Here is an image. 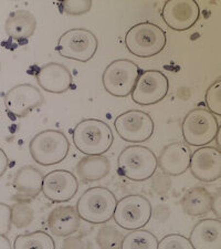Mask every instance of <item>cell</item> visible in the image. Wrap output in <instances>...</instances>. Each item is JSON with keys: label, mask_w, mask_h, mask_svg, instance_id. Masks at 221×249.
I'll use <instances>...</instances> for the list:
<instances>
[{"label": "cell", "mask_w": 221, "mask_h": 249, "mask_svg": "<svg viewBox=\"0 0 221 249\" xmlns=\"http://www.w3.org/2000/svg\"><path fill=\"white\" fill-rule=\"evenodd\" d=\"M75 147L85 155H103L114 141L111 126L102 120L85 119L76 124L72 134Z\"/></svg>", "instance_id": "6da1fadb"}, {"label": "cell", "mask_w": 221, "mask_h": 249, "mask_svg": "<svg viewBox=\"0 0 221 249\" xmlns=\"http://www.w3.org/2000/svg\"><path fill=\"white\" fill-rule=\"evenodd\" d=\"M118 199L106 187L95 186L86 190L76 203V211L84 222L101 225L113 218Z\"/></svg>", "instance_id": "7a4b0ae2"}, {"label": "cell", "mask_w": 221, "mask_h": 249, "mask_svg": "<svg viewBox=\"0 0 221 249\" xmlns=\"http://www.w3.org/2000/svg\"><path fill=\"white\" fill-rule=\"evenodd\" d=\"M158 158L151 148L143 145H130L118 158L119 172L133 182H144L155 175Z\"/></svg>", "instance_id": "3957f363"}, {"label": "cell", "mask_w": 221, "mask_h": 249, "mask_svg": "<svg viewBox=\"0 0 221 249\" xmlns=\"http://www.w3.org/2000/svg\"><path fill=\"white\" fill-rule=\"evenodd\" d=\"M70 150L69 140L58 130H44L35 134L29 143L32 160L39 165L51 166L61 163Z\"/></svg>", "instance_id": "277c9868"}, {"label": "cell", "mask_w": 221, "mask_h": 249, "mask_svg": "<svg viewBox=\"0 0 221 249\" xmlns=\"http://www.w3.org/2000/svg\"><path fill=\"white\" fill-rule=\"evenodd\" d=\"M167 37L159 26L152 22H140L126 32L125 45L132 54L138 58H152L166 47Z\"/></svg>", "instance_id": "5b68a950"}, {"label": "cell", "mask_w": 221, "mask_h": 249, "mask_svg": "<svg viewBox=\"0 0 221 249\" xmlns=\"http://www.w3.org/2000/svg\"><path fill=\"white\" fill-rule=\"evenodd\" d=\"M219 122L215 114L203 107L188 112L182 123L183 138L190 146H204L216 139Z\"/></svg>", "instance_id": "8992f818"}, {"label": "cell", "mask_w": 221, "mask_h": 249, "mask_svg": "<svg viewBox=\"0 0 221 249\" xmlns=\"http://www.w3.org/2000/svg\"><path fill=\"white\" fill-rule=\"evenodd\" d=\"M139 74V67L132 60H114L104 70L102 83L107 93L116 98H126L132 94Z\"/></svg>", "instance_id": "52a82bcc"}, {"label": "cell", "mask_w": 221, "mask_h": 249, "mask_svg": "<svg viewBox=\"0 0 221 249\" xmlns=\"http://www.w3.org/2000/svg\"><path fill=\"white\" fill-rule=\"evenodd\" d=\"M98 48L99 40L93 32L84 28H74L60 37L57 51L63 58L85 63L93 59Z\"/></svg>", "instance_id": "ba28073f"}, {"label": "cell", "mask_w": 221, "mask_h": 249, "mask_svg": "<svg viewBox=\"0 0 221 249\" xmlns=\"http://www.w3.org/2000/svg\"><path fill=\"white\" fill-rule=\"evenodd\" d=\"M152 204L143 195H127L118 202L114 222L126 231H137L145 227L152 217Z\"/></svg>", "instance_id": "9c48e42d"}, {"label": "cell", "mask_w": 221, "mask_h": 249, "mask_svg": "<svg viewBox=\"0 0 221 249\" xmlns=\"http://www.w3.org/2000/svg\"><path fill=\"white\" fill-rule=\"evenodd\" d=\"M116 133L128 143H143L150 140L155 131L152 116L140 110H130L115 119Z\"/></svg>", "instance_id": "30bf717a"}, {"label": "cell", "mask_w": 221, "mask_h": 249, "mask_svg": "<svg viewBox=\"0 0 221 249\" xmlns=\"http://www.w3.org/2000/svg\"><path fill=\"white\" fill-rule=\"evenodd\" d=\"M170 90V81L164 72L158 70H146L140 72L132 100L138 106H153L166 98Z\"/></svg>", "instance_id": "8fae6325"}, {"label": "cell", "mask_w": 221, "mask_h": 249, "mask_svg": "<svg viewBox=\"0 0 221 249\" xmlns=\"http://www.w3.org/2000/svg\"><path fill=\"white\" fill-rule=\"evenodd\" d=\"M8 112L17 118H25L37 107H41L44 96L37 87L29 83L17 84L3 96Z\"/></svg>", "instance_id": "7c38bea8"}, {"label": "cell", "mask_w": 221, "mask_h": 249, "mask_svg": "<svg viewBox=\"0 0 221 249\" xmlns=\"http://www.w3.org/2000/svg\"><path fill=\"white\" fill-rule=\"evenodd\" d=\"M200 16L199 5L195 0H168L162 10V17L172 30L186 31L196 25Z\"/></svg>", "instance_id": "4fadbf2b"}, {"label": "cell", "mask_w": 221, "mask_h": 249, "mask_svg": "<svg viewBox=\"0 0 221 249\" xmlns=\"http://www.w3.org/2000/svg\"><path fill=\"white\" fill-rule=\"evenodd\" d=\"M79 191V180L73 173L66 170L52 171L43 178L44 197L53 203L69 202Z\"/></svg>", "instance_id": "5bb4252c"}, {"label": "cell", "mask_w": 221, "mask_h": 249, "mask_svg": "<svg viewBox=\"0 0 221 249\" xmlns=\"http://www.w3.org/2000/svg\"><path fill=\"white\" fill-rule=\"evenodd\" d=\"M189 168L200 182H216L221 178V152L212 146L199 147L191 154Z\"/></svg>", "instance_id": "9a60e30c"}, {"label": "cell", "mask_w": 221, "mask_h": 249, "mask_svg": "<svg viewBox=\"0 0 221 249\" xmlns=\"http://www.w3.org/2000/svg\"><path fill=\"white\" fill-rule=\"evenodd\" d=\"M35 79L42 90L54 94H61L70 90L73 82L70 70L58 62L44 64L37 71Z\"/></svg>", "instance_id": "2e32d148"}, {"label": "cell", "mask_w": 221, "mask_h": 249, "mask_svg": "<svg viewBox=\"0 0 221 249\" xmlns=\"http://www.w3.org/2000/svg\"><path fill=\"white\" fill-rule=\"evenodd\" d=\"M191 151L187 144L174 142L165 146L158 156V166L164 174L178 176L189 170Z\"/></svg>", "instance_id": "e0dca14e"}, {"label": "cell", "mask_w": 221, "mask_h": 249, "mask_svg": "<svg viewBox=\"0 0 221 249\" xmlns=\"http://www.w3.org/2000/svg\"><path fill=\"white\" fill-rule=\"evenodd\" d=\"M43 174L37 167L26 165L20 167L16 173L13 185L16 190L15 199L28 202L35 198L42 192Z\"/></svg>", "instance_id": "ac0fdd59"}, {"label": "cell", "mask_w": 221, "mask_h": 249, "mask_svg": "<svg viewBox=\"0 0 221 249\" xmlns=\"http://www.w3.org/2000/svg\"><path fill=\"white\" fill-rule=\"evenodd\" d=\"M47 225L54 236L69 237L79 231L81 226V218L74 206L62 205L50 212Z\"/></svg>", "instance_id": "d6986e66"}, {"label": "cell", "mask_w": 221, "mask_h": 249, "mask_svg": "<svg viewBox=\"0 0 221 249\" xmlns=\"http://www.w3.org/2000/svg\"><path fill=\"white\" fill-rule=\"evenodd\" d=\"M189 240L194 249H221V220H199L190 231Z\"/></svg>", "instance_id": "ffe728a7"}, {"label": "cell", "mask_w": 221, "mask_h": 249, "mask_svg": "<svg viewBox=\"0 0 221 249\" xmlns=\"http://www.w3.org/2000/svg\"><path fill=\"white\" fill-rule=\"evenodd\" d=\"M75 171L81 182H98L108 175L111 163L103 155H86L79 160Z\"/></svg>", "instance_id": "44dd1931"}, {"label": "cell", "mask_w": 221, "mask_h": 249, "mask_svg": "<svg viewBox=\"0 0 221 249\" xmlns=\"http://www.w3.org/2000/svg\"><path fill=\"white\" fill-rule=\"evenodd\" d=\"M37 28V19L28 10L13 11L6 20L5 31L10 38L25 40L34 36Z\"/></svg>", "instance_id": "7402d4cb"}, {"label": "cell", "mask_w": 221, "mask_h": 249, "mask_svg": "<svg viewBox=\"0 0 221 249\" xmlns=\"http://www.w3.org/2000/svg\"><path fill=\"white\" fill-rule=\"evenodd\" d=\"M180 203L185 214L198 217L211 211L212 195L204 187L195 186L186 191Z\"/></svg>", "instance_id": "603a6c76"}, {"label": "cell", "mask_w": 221, "mask_h": 249, "mask_svg": "<svg viewBox=\"0 0 221 249\" xmlns=\"http://www.w3.org/2000/svg\"><path fill=\"white\" fill-rule=\"evenodd\" d=\"M14 249H55V243L48 232L35 231L16 237Z\"/></svg>", "instance_id": "cb8c5ba5"}, {"label": "cell", "mask_w": 221, "mask_h": 249, "mask_svg": "<svg viewBox=\"0 0 221 249\" xmlns=\"http://www.w3.org/2000/svg\"><path fill=\"white\" fill-rule=\"evenodd\" d=\"M158 239L146 230L132 231L124 236L120 249H157Z\"/></svg>", "instance_id": "d4e9b609"}, {"label": "cell", "mask_w": 221, "mask_h": 249, "mask_svg": "<svg viewBox=\"0 0 221 249\" xmlns=\"http://www.w3.org/2000/svg\"><path fill=\"white\" fill-rule=\"evenodd\" d=\"M124 236L113 225H104L96 234V243L101 249H120Z\"/></svg>", "instance_id": "484cf974"}, {"label": "cell", "mask_w": 221, "mask_h": 249, "mask_svg": "<svg viewBox=\"0 0 221 249\" xmlns=\"http://www.w3.org/2000/svg\"><path fill=\"white\" fill-rule=\"evenodd\" d=\"M34 219V211L27 202H19L11 207V223L19 230L29 226Z\"/></svg>", "instance_id": "4316f807"}, {"label": "cell", "mask_w": 221, "mask_h": 249, "mask_svg": "<svg viewBox=\"0 0 221 249\" xmlns=\"http://www.w3.org/2000/svg\"><path fill=\"white\" fill-rule=\"evenodd\" d=\"M204 100L208 110L212 114L221 116V80H217L208 88Z\"/></svg>", "instance_id": "83f0119b"}, {"label": "cell", "mask_w": 221, "mask_h": 249, "mask_svg": "<svg viewBox=\"0 0 221 249\" xmlns=\"http://www.w3.org/2000/svg\"><path fill=\"white\" fill-rule=\"evenodd\" d=\"M62 13L70 16H81L90 11L92 8L91 0H62L59 3Z\"/></svg>", "instance_id": "f1b7e54d"}, {"label": "cell", "mask_w": 221, "mask_h": 249, "mask_svg": "<svg viewBox=\"0 0 221 249\" xmlns=\"http://www.w3.org/2000/svg\"><path fill=\"white\" fill-rule=\"evenodd\" d=\"M157 249H194L189 238L179 234H170L158 242Z\"/></svg>", "instance_id": "f546056e"}, {"label": "cell", "mask_w": 221, "mask_h": 249, "mask_svg": "<svg viewBox=\"0 0 221 249\" xmlns=\"http://www.w3.org/2000/svg\"><path fill=\"white\" fill-rule=\"evenodd\" d=\"M11 226V207L5 203H0V235H7Z\"/></svg>", "instance_id": "4dcf8cb0"}, {"label": "cell", "mask_w": 221, "mask_h": 249, "mask_svg": "<svg viewBox=\"0 0 221 249\" xmlns=\"http://www.w3.org/2000/svg\"><path fill=\"white\" fill-rule=\"evenodd\" d=\"M171 186V180L170 176L164 174V175H157L156 178H153L152 187L156 194L158 195H166L167 192L170 190Z\"/></svg>", "instance_id": "1f68e13d"}, {"label": "cell", "mask_w": 221, "mask_h": 249, "mask_svg": "<svg viewBox=\"0 0 221 249\" xmlns=\"http://www.w3.org/2000/svg\"><path fill=\"white\" fill-rule=\"evenodd\" d=\"M61 249H88V247L81 236H69L64 238Z\"/></svg>", "instance_id": "d6a6232c"}, {"label": "cell", "mask_w": 221, "mask_h": 249, "mask_svg": "<svg viewBox=\"0 0 221 249\" xmlns=\"http://www.w3.org/2000/svg\"><path fill=\"white\" fill-rule=\"evenodd\" d=\"M211 211L217 216V218L221 219V192L217 193L215 196H212V205Z\"/></svg>", "instance_id": "836d02e7"}, {"label": "cell", "mask_w": 221, "mask_h": 249, "mask_svg": "<svg viewBox=\"0 0 221 249\" xmlns=\"http://www.w3.org/2000/svg\"><path fill=\"white\" fill-rule=\"evenodd\" d=\"M9 167V159L6 154V152L0 147V178H2Z\"/></svg>", "instance_id": "e575fe53"}, {"label": "cell", "mask_w": 221, "mask_h": 249, "mask_svg": "<svg viewBox=\"0 0 221 249\" xmlns=\"http://www.w3.org/2000/svg\"><path fill=\"white\" fill-rule=\"evenodd\" d=\"M0 249H14L6 235H0Z\"/></svg>", "instance_id": "d590c367"}, {"label": "cell", "mask_w": 221, "mask_h": 249, "mask_svg": "<svg viewBox=\"0 0 221 249\" xmlns=\"http://www.w3.org/2000/svg\"><path fill=\"white\" fill-rule=\"evenodd\" d=\"M216 143H217V148L221 152V125H219L218 128V132H217V135H216Z\"/></svg>", "instance_id": "8d00e7d4"}, {"label": "cell", "mask_w": 221, "mask_h": 249, "mask_svg": "<svg viewBox=\"0 0 221 249\" xmlns=\"http://www.w3.org/2000/svg\"><path fill=\"white\" fill-rule=\"evenodd\" d=\"M0 70H1V64H0Z\"/></svg>", "instance_id": "74e56055"}]
</instances>
